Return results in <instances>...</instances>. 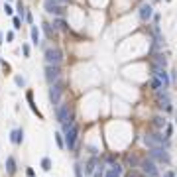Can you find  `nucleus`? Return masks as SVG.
<instances>
[{
	"mask_svg": "<svg viewBox=\"0 0 177 177\" xmlns=\"http://www.w3.org/2000/svg\"><path fill=\"white\" fill-rule=\"evenodd\" d=\"M41 169H46V171H49V169H51V159L49 158H43L41 159Z\"/></svg>",
	"mask_w": 177,
	"mask_h": 177,
	"instance_id": "obj_23",
	"label": "nucleus"
},
{
	"mask_svg": "<svg viewBox=\"0 0 177 177\" xmlns=\"http://www.w3.org/2000/svg\"><path fill=\"white\" fill-rule=\"evenodd\" d=\"M167 2H171V0H167Z\"/></svg>",
	"mask_w": 177,
	"mask_h": 177,
	"instance_id": "obj_36",
	"label": "nucleus"
},
{
	"mask_svg": "<svg viewBox=\"0 0 177 177\" xmlns=\"http://www.w3.org/2000/svg\"><path fill=\"white\" fill-rule=\"evenodd\" d=\"M171 134H173V128L169 126V124H165V138H169Z\"/></svg>",
	"mask_w": 177,
	"mask_h": 177,
	"instance_id": "obj_27",
	"label": "nucleus"
},
{
	"mask_svg": "<svg viewBox=\"0 0 177 177\" xmlns=\"http://www.w3.org/2000/svg\"><path fill=\"white\" fill-rule=\"evenodd\" d=\"M152 88H156V91H161V88H164V85H161V81H159V79L153 77V79H152Z\"/></svg>",
	"mask_w": 177,
	"mask_h": 177,
	"instance_id": "obj_21",
	"label": "nucleus"
},
{
	"mask_svg": "<svg viewBox=\"0 0 177 177\" xmlns=\"http://www.w3.org/2000/svg\"><path fill=\"white\" fill-rule=\"evenodd\" d=\"M6 40L12 41V40H14V32H8V34H6Z\"/></svg>",
	"mask_w": 177,
	"mask_h": 177,
	"instance_id": "obj_32",
	"label": "nucleus"
},
{
	"mask_svg": "<svg viewBox=\"0 0 177 177\" xmlns=\"http://www.w3.org/2000/svg\"><path fill=\"white\" fill-rule=\"evenodd\" d=\"M10 140H12V144H22V140H24V132L22 130H12V134H10Z\"/></svg>",
	"mask_w": 177,
	"mask_h": 177,
	"instance_id": "obj_15",
	"label": "nucleus"
},
{
	"mask_svg": "<svg viewBox=\"0 0 177 177\" xmlns=\"http://www.w3.org/2000/svg\"><path fill=\"white\" fill-rule=\"evenodd\" d=\"M144 144L150 148H164V136L159 134H146L144 136Z\"/></svg>",
	"mask_w": 177,
	"mask_h": 177,
	"instance_id": "obj_7",
	"label": "nucleus"
},
{
	"mask_svg": "<svg viewBox=\"0 0 177 177\" xmlns=\"http://www.w3.org/2000/svg\"><path fill=\"white\" fill-rule=\"evenodd\" d=\"M55 140H57V146H59V148H65V142H63L61 134H55Z\"/></svg>",
	"mask_w": 177,
	"mask_h": 177,
	"instance_id": "obj_25",
	"label": "nucleus"
},
{
	"mask_svg": "<svg viewBox=\"0 0 177 177\" xmlns=\"http://www.w3.org/2000/svg\"><path fill=\"white\" fill-rule=\"evenodd\" d=\"M43 8H46V12H49V14H57V16L63 14V6H59L57 0H43Z\"/></svg>",
	"mask_w": 177,
	"mask_h": 177,
	"instance_id": "obj_8",
	"label": "nucleus"
},
{
	"mask_svg": "<svg viewBox=\"0 0 177 177\" xmlns=\"http://www.w3.org/2000/svg\"><path fill=\"white\" fill-rule=\"evenodd\" d=\"M0 43H2V34H0Z\"/></svg>",
	"mask_w": 177,
	"mask_h": 177,
	"instance_id": "obj_35",
	"label": "nucleus"
},
{
	"mask_svg": "<svg viewBox=\"0 0 177 177\" xmlns=\"http://www.w3.org/2000/svg\"><path fill=\"white\" fill-rule=\"evenodd\" d=\"M28 102H30V108H32V112H34V114H38V118H43L41 112H40V110L35 108V105H34V94H32V93H28Z\"/></svg>",
	"mask_w": 177,
	"mask_h": 177,
	"instance_id": "obj_19",
	"label": "nucleus"
},
{
	"mask_svg": "<svg viewBox=\"0 0 177 177\" xmlns=\"http://www.w3.org/2000/svg\"><path fill=\"white\" fill-rule=\"evenodd\" d=\"M152 71H153L152 75L156 77V79H159V81H161V85H164V88H167L171 81H169V75L165 73V69H159V67H152Z\"/></svg>",
	"mask_w": 177,
	"mask_h": 177,
	"instance_id": "obj_10",
	"label": "nucleus"
},
{
	"mask_svg": "<svg viewBox=\"0 0 177 177\" xmlns=\"http://www.w3.org/2000/svg\"><path fill=\"white\" fill-rule=\"evenodd\" d=\"M94 165H97V159H91V161L87 164V169H85V171H87L88 175H91V173L94 171Z\"/></svg>",
	"mask_w": 177,
	"mask_h": 177,
	"instance_id": "obj_22",
	"label": "nucleus"
},
{
	"mask_svg": "<svg viewBox=\"0 0 177 177\" xmlns=\"http://www.w3.org/2000/svg\"><path fill=\"white\" fill-rule=\"evenodd\" d=\"M61 61H63L61 49H57V47L46 49V63H47V65H61Z\"/></svg>",
	"mask_w": 177,
	"mask_h": 177,
	"instance_id": "obj_2",
	"label": "nucleus"
},
{
	"mask_svg": "<svg viewBox=\"0 0 177 177\" xmlns=\"http://www.w3.org/2000/svg\"><path fill=\"white\" fill-rule=\"evenodd\" d=\"M22 51H24V55L28 57L30 55V46H26V43H24V46H22Z\"/></svg>",
	"mask_w": 177,
	"mask_h": 177,
	"instance_id": "obj_30",
	"label": "nucleus"
},
{
	"mask_svg": "<svg viewBox=\"0 0 177 177\" xmlns=\"http://www.w3.org/2000/svg\"><path fill=\"white\" fill-rule=\"evenodd\" d=\"M94 177H105V171H102V169H97V171H94Z\"/></svg>",
	"mask_w": 177,
	"mask_h": 177,
	"instance_id": "obj_31",
	"label": "nucleus"
},
{
	"mask_svg": "<svg viewBox=\"0 0 177 177\" xmlns=\"http://www.w3.org/2000/svg\"><path fill=\"white\" fill-rule=\"evenodd\" d=\"M43 30H46V34L49 35V38L53 35V32H51V26H49V24H43Z\"/></svg>",
	"mask_w": 177,
	"mask_h": 177,
	"instance_id": "obj_28",
	"label": "nucleus"
},
{
	"mask_svg": "<svg viewBox=\"0 0 177 177\" xmlns=\"http://www.w3.org/2000/svg\"><path fill=\"white\" fill-rule=\"evenodd\" d=\"M14 81H16V85H18V87H24V85H26V81H24V77H16Z\"/></svg>",
	"mask_w": 177,
	"mask_h": 177,
	"instance_id": "obj_26",
	"label": "nucleus"
},
{
	"mask_svg": "<svg viewBox=\"0 0 177 177\" xmlns=\"http://www.w3.org/2000/svg\"><path fill=\"white\" fill-rule=\"evenodd\" d=\"M59 77H61V67L59 65H46V81L49 85L57 83Z\"/></svg>",
	"mask_w": 177,
	"mask_h": 177,
	"instance_id": "obj_4",
	"label": "nucleus"
},
{
	"mask_svg": "<svg viewBox=\"0 0 177 177\" xmlns=\"http://www.w3.org/2000/svg\"><path fill=\"white\" fill-rule=\"evenodd\" d=\"M77 138H79V126L73 124V126L65 132V148L69 150H75V144H77Z\"/></svg>",
	"mask_w": 177,
	"mask_h": 177,
	"instance_id": "obj_3",
	"label": "nucleus"
},
{
	"mask_svg": "<svg viewBox=\"0 0 177 177\" xmlns=\"http://www.w3.org/2000/svg\"><path fill=\"white\" fill-rule=\"evenodd\" d=\"M75 175L81 177V167H79V165H75Z\"/></svg>",
	"mask_w": 177,
	"mask_h": 177,
	"instance_id": "obj_33",
	"label": "nucleus"
},
{
	"mask_svg": "<svg viewBox=\"0 0 177 177\" xmlns=\"http://www.w3.org/2000/svg\"><path fill=\"white\" fill-rule=\"evenodd\" d=\"M55 116H57V120L63 124V130H65V132H67V130L73 126V124H75V122L71 120V108H69L67 102H63V105H57Z\"/></svg>",
	"mask_w": 177,
	"mask_h": 177,
	"instance_id": "obj_1",
	"label": "nucleus"
},
{
	"mask_svg": "<svg viewBox=\"0 0 177 177\" xmlns=\"http://www.w3.org/2000/svg\"><path fill=\"white\" fill-rule=\"evenodd\" d=\"M61 91H63V88H61V85H59V83H53V85L49 87V100H51V105H53V106L59 105V97H61Z\"/></svg>",
	"mask_w": 177,
	"mask_h": 177,
	"instance_id": "obj_9",
	"label": "nucleus"
},
{
	"mask_svg": "<svg viewBox=\"0 0 177 177\" xmlns=\"http://www.w3.org/2000/svg\"><path fill=\"white\" fill-rule=\"evenodd\" d=\"M30 35H32V43H34V46H38V43H40V30L35 28V26H32V30H30Z\"/></svg>",
	"mask_w": 177,
	"mask_h": 177,
	"instance_id": "obj_18",
	"label": "nucleus"
},
{
	"mask_svg": "<svg viewBox=\"0 0 177 177\" xmlns=\"http://www.w3.org/2000/svg\"><path fill=\"white\" fill-rule=\"evenodd\" d=\"M150 159H158V161H161V164H169V153H167V150H164V148H152L150 150Z\"/></svg>",
	"mask_w": 177,
	"mask_h": 177,
	"instance_id": "obj_6",
	"label": "nucleus"
},
{
	"mask_svg": "<svg viewBox=\"0 0 177 177\" xmlns=\"http://www.w3.org/2000/svg\"><path fill=\"white\" fill-rule=\"evenodd\" d=\"M57 2H63L65 4V2H69V0H57Z\"/></svg>",
	"mask_w": 177,
	"mask_h": 177,
	"instance_id": "obj_34",
	"label": "nucleus"
},
{
	"mask_svg": "<svg viewBox=\"0 0 177 177\" xmlns=\"http://www.w3.org/2000/svg\"><path fill=\"white\" fill-rule=\"evenodd\" d=\"M4 12L8 14V16H12V12H14V10H12V6H10V4H4Z\"/></svg>",
	"mask_w": 177,
	"mask_h": 177,
	"instance_id": "obj_29",
	"label": "nucleus"
},
{
	"mask_svg": "<svg viewBox=\"0 0 177 177\" xmlns=\"http://www.w3.org/2000/svg\"><path fill=\"white\" fill-rule=\"evenodd\" d=\"M165 118L164 116H156V118H153V126H156V128H164L165 126Z\"/></svg>",
	"mask_w": 177,
	"mask_h": 177,
	"instance_id": "obj_20",
	"label": "nucleus"
},
{
	"mask_svg": "<svg viewBox=\"0 0 177 177\" xmlns=\"http://www.w3.org/2000/svg\"><path fill=\"white\" fill-rule=\"evenodd\" d=\"M12 24H14V30H20V28H22V18H20V16H14Z\"/></svg>",
	"mask_w": 177,
	"mask_h": 177,
	"instance_id": "obj_24",
	"label": "nucleus"
},
{
	"mask_svg": "<svg viewBox=\"0 0 177 177\" xmlns=\"http://www.w3.org/2000/svg\"><path fill=\"white\" fill-rule=\"evenodd\" d=\"M158 102H159V108L164 110H171V99H169V94L164 91H158Z\"/></svg>",
	"mask_w": 177,
	"mask_h": 177,
	"instance_id": "obj_11",
	"label": "nucleus"
},
{
	"mask_svg": "<svg viewBox=\"0 0 177 177\" xmlns=\"http://www.w3.org/2000/svg\"><path fill=\"white\" fill-rule=\"evenodd\" d=\"M6 169H8V173H10V175L16 173V159H14L12 156H10L8 159H6Z\"/></svg>",
	"mask_w": 177,
	"mask_h": 177,
	"instance_id": "obj_17",
	"label": "nucleus"
},
{
	"mask_svg": "<svg viewBox=\"0 0 177 177\" xmlns=\"http://www.w3.org/2000/svg\"><path fill=\"white\" fill-rule=\"evenodd\" d=\"M140 20H150L152 16H153V8H152V4H142V6H140Z\"/></svg>",
	"mask_w": 177,
	"mask_h": 177,
	"instance_id": "obj_12",
	"label": "nucleus"
},
{
	"mask_svg": "<svg viewBox=\"0 0 177 177\" xmlns=\"http://www.w3.org/2000/svg\"><path fill=\"white\" fill-rule=\"evenodd\" d=\"M53 30H59V32H65V30H69V26L65 24V20L57 18V20H53Z\"/></svg>",
	"mask_w": 177,
	"mask_h": 177,
	"instance_id": "obj_16",
	"label": "nucleus"
},
{
	"mask_svg": "<svg viewBox=\"0 0 177 177\" xmlns=\"http://www.w3.org/2000/svg\"><path fill=\"white\" fill-rule=\"evenodd\" d=\"M140 167H142V171L148 175V177H159V171H158V165L153 159H144L142 164H140Z\"/></svg>",
	"mask_w": 177,
	"mask_h": 177,
	"instance_id": "obj_5",
	"label": "nucleus"
},
{
	"mask_svg": "<svg viewBox=\"0 0 177 177\" xmlns=\"http://www.w3.org/2000/svg\"><path fill=\"white\" fill-rule=\"evenodd\" d=\"M165 65H167V59L164 57V53H158L156 57H153V63H152V67H159V69H165Z\"/></svg>",
	"mask_w": 177,
	"mask_h": 177,
	"instance_id": "obj_13",
	"label": "nucleus"
},
{
	"mask_svg": "<svg viewBox=\"0 0 177 177\" xmlns=\"http://www.w3.org/2000/svg\"><path fill=\"white\" fill-rule=\"evenodd\" d=\"M105 177H122V167L114 164V165H110V169L105 173Z\"/></svg>",
	"mask_w": 177,
	"mask_h": 177,
	"instance_id": "obj_14",
	"label": "nucleus"
}]
</instances>
